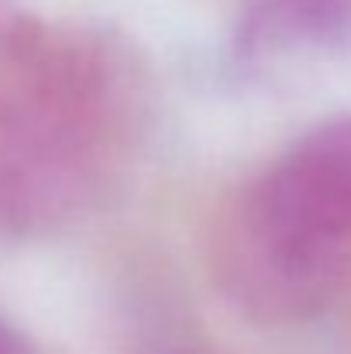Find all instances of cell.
Masks as SVG:
<instances>
[{
    "label": "cell",
    "instance_id": "6da1fadb",
    "mask_svg": "<svg viewBox=\"0 0 351 354\" xmlns=\"http://www.w3.org/2000/svg\"><path fill=\"white\" fill-rule=\"evenodd\" d=\"M141 83L111 38L0 7V231L80 221L124 176Z\"/></svg>",
    "mask_w": 351,
    "mask_h": 354
},
{
    "label": "cell",
    "instance_id": "3957f363",
    "mask_svg": "<svg viewBox=\"0 0 351 354\" xmlns=\"http://www.w3.org/2000/svg\"><path fill=\"white\" fill-rule=\"evenodd\" d=\"M351 48V0H248L234 31L241 66Z\"/></svg>",
    "mask_w": 351,
    "mask_h": 354
},
{
    "label": "cell",
    "instance_id": "7a4b0ae2",
    "mask_svg": "<svg viewBox=\"0 0 351 354\" xmlns=\"http://www.w3.org/2000/svg\"><path fill=\"white\" fill-rule=\"evenodd\" d=\"M351 268V118L300 134L228 207L217 275L234 306L269 327L317 317Z\"/></svg>",
    "mask_w": 351,
    "mask_h": 354
},
{
    "label": "cell",
    "instance_id": "277c9868",
    "mask_svg": "<svg viewBox=\"0 0 351 354\" xmlns=\"http://www.w3.org/2000/svg\"><path fill=\"white\" fill-rule=\"evenodd\" d=\"M0 354H42L14 324H7L0 317Z\"/></svg>",
    "mask_w": 351,
    "mask_h": 354
}]
</instances>
